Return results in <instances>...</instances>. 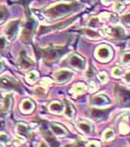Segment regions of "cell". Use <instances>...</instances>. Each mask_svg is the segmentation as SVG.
I'll return each mask as SVG.
<instances>
[{"label":"cell","instance_id":"obj_10","mask_svg":"<svg viewBox=\"0 0 130 147\" xmlns=\"http://www.w3.org/2000/svg\"><path fill=\"white\" fill-rule=\"evenodd\" d=\"M34 61L29 58L25 51H22L20 54V57L18 59V66L23 70H27L28 68H31L34 66Z\"/></svg>","mask_w":130,"mask_h":147},{"label":"cell","instance_id":"obj_16","mask_svg":"<svg viewBox=\"0 0 130 147\" xmlns=\"http://www.w3.org/2000/svg\"><path fill=\"white\" fill-rule=\"evenodd\" d=\"M12 104H13V97H12V94L10 93L6 94L5 97H4L3 105H2V109H1L2 115H6V114L9 113V111H10L12 108Z\"/></svg>","mask_w":130,"mask_h":147},{"label":"cell","instance_id":"obj_30","mask_svg":"<svg viewBox=\"0 0 130 147\" xmlns=\"http://www.w3.org/2000/svg\"><path fill=\"white\" fill-rule=\"evenodd\" d=\"M98 24H99V19L98 18H91L90 19V21L88 22V27H90V28H96L97 26H98Z\"/></svg>","mask_w":130,"mask_h":147},{"label":"cell","instance_id":"obj_12","mask_svg":"<svg viewBox=\"0 0 130 147\" xmlns=\"http://www.w3.org/2000/svg\"><path fill=\"white\" fill-rule=\"evenodd\" d=\"M16 131L19 137H22L23 140H25L30 136V129L25 123H18L16 125Z\"/></svg>","mask_w":130,"mask_h":147},{"label":"cell","instance_id":"obj_11","mask_svg":"<svg viewBox=\"0 0 130 147\" xmlns=\"http://www.w3.org/2000/svg\"><path fill=\"white\" fill-rule=\"evenodd\" d=\"M90 104L93 106H97V107H102V106L110 104V99L105 94H97L90 99Z\"/></svg>","mask_w":130,"mask_h":147},{"label":"cell","instance_id":"obj_4","mask_svg":"<svg viewBox=\"0 0 130 147\" xmlns=\"http://www.w3.org/2000/svg\"><path fill=\"white\" fill-rule=\"evenodd\" d=\"M95 56L101 62H108L111 60L113 56V51L110 46L102 44V45L98 46L95 51Z\"/></svg>","mask_w":130,"mask_h":147},{"label":"cell","instance_id":"obj_37","mask_svg":"<svg viewBox=\"0 0 130 147\" xmlns=\"http://www.w3.org/2000/svg\"><path fill=\"white\" fill-rule=\"evenodd\" d=\"M124 80L127 82V84H130V71H128L126 74L124 75Z\"/></svg>","mask_w":130,"mask_h":147},{"label":"cell","instance_id":"obj_2","mask_svg":"<svg viewBox=\"0 0 130 147\" xmlns=\"http://www.w3.org/2000/svg\"><path fill=\"white\" fill-rule=\"evenodd\" d=\"M115 96H117V102L122 106L129 107L130 106V89H127L126 87L117 85L115 88Z\"/></svg>","mask_w":130,"mask_h":147},{"label":"cell","instance_id":"obj_22","mask_svg":"<svg viewBox=\"0 0 130 147\" xmlns=\"http://www.w3.org/2000/svg\"><path fill=\"white\" fill-rule=\"evenodd\" d=\"M38 79V73L36 71H31V72H28L25 76V80L28 82V84H34L35 82Z\"/></svg>","mask_w":130,"mask_h":147},{"label":"cell","instance_id":"obj_31","mask_svg":"<svg viewBox=\"0 0 130 147\" xmlns=\"http://www.w3.org/2000/svg\"><path fill=\"white\" fill-rule=\"evenodd\" d=\"M121 22L125 26H130V13H127L121 18Z\"/></svg>","mask_w":130,"mask_h":147},{"label":"cell","instance_id":"obj_9","mask_svg":"<svg viewBox=\"0 0 130 147\" xmlns=\"http://www.w3.org/2000/svg\"><path fill=\"white\" fill-rule=\"evenodd\" d=\"M65 49L64 48H46L43 50V56L45 57L47 60L49 61H54L57 60L62 54L65 53Z\"/></svg>","mask_w":130,"mask_h":147},{"label":"cell","instance_id":"obj_34","mask_svg":"<svg viewBox=\"0 0 130 147\" xmlns=\"http://www.w3.org/2000/svg\"><path fill=\"white\" fill-rule=\"evenodd\" d=\"M6 9L5 8H0V23H2L4 21V19L6 17Z\"/></svg>","mask_w":130,"mask_h":147},{"label":"cell","instance_id":"obj_26","mask_svg":"<svg viewBox=\"0 0 130 147\" xmlns=\"http://www.w3.org/2000/svg\"><path fill=\"white\" fill-rule=\"evenodd\" d=\"M119 131L121 134H127L130 131L129 125L126 124L125 122H122L119 124Z\"/></svg>","mask_w":130,"mask_h":147},{"label":"cell","instance_id":"obj_33","mask_svg":"<svg viewBox=\"0 0 130 147\" xmlns=\"http://www.w3.org/2000/svg\"><path fill=\"white\" fill-rule=\"evenodd\" d=\"M98 79L101 80L102 82H108V76L106 73H100L98 75Z\"/></svg>","mask_w":130,"mask_h":147},{"label":"cell","instance_id":"obj_38","mask_svg":"<svg viewBox=\"0 0 130 147\" xmlns=\"http://www.w3.org/2000/svg\"><path fill=\"white\" fill-rule=\"evenodd\" d=\"M86 146H100V143L97 141H91V142H89Z\"/></svg>","mask_w":130,"mask_h":147},{"label":"cell","instance_id":"obj_32","mask_svg":"<svg viewBox=\"0 0 130 147\" xmlns=\"http://www.w3.org/2000/svg\"><path fill=\"white\" fill-rule=\"evenodd\" d=\"M113 9H115V11H117V12L122 11L124 9V5L122 4V2H115V6H113Z\"/></svg>","mask_w":130,"mask_h":147},{"label":"cell","instance_id":"obj_6","mask_svg":"<svg viewBox=\"0 0 130 147\" xmlns=\"http://www.w3.org/2000/svg\"><path fill=\"white\" fill-rule=\"evenodd\" d=\"M68 61V64L72 68H74L75 70H78V71H83L85 69V66H86L84 58H82L78 54H72V56H70Z\"/></svg>","mask_w":130,"mask_h":147},{"label":"cell","instance_id":"obj_13","mask_svg":"<svg viewBox=\"0 0 130 147\" xmlns=\"http://www.w3.org/2000/svg\"><path fill=\"white\" fill-rule=\"evenodd\" d=\"M50 129L51 131L53 132V134L55 136H59V137H64L66 136H68V130L66 129V127H64L63 125H60L58 123H51L50 125Z\"/></svg>","mask_w":130,"mask_h":147},{"label":"cell","instance_id":"obj_8","mask_svg":"<svg viewBox=\"0 0 130 147\" xmlns=\"http://www.w3.org/2000/svg\"><path fill=\"white\" fill-rule=\"evenodd\" d=\"M103 32H105L106 35L113 38H121L125 35L124 30L122 27H119V26H115V27H108L104 28Z\"/></svg>","mask_w":130,"mask_h":147},{"label":"cell","instance_id":"obj_19","mask_svg":"<svg viewBox=\"0 0 130 147\" xmlns=\"http://www.w3.org/2000/svg\"><path fill=\"white\" fill-rule=\"evenodd\" d=\"M64 112H65V116L68 119H72L74 117V108L72 107V105L70 104V101L65 100V109H64Z\"/></svg>","mask_w":130,"mask_h":147},{"label":"cell","instance_id":"obj_3","mask_svg":"<svg viewBox=\"0 0 130 147\" xmlns=\"http://www.w3.org/2000/svg\"><path fill=\"white\" fill-rule=\"evenodd\" d=\"M20 26L21 22L19 20L11 21L10 23L7 24V26L4 28V34H5L7 39L12 40L17 36L19 34V30H20Z\"/></svg>","mask_w":130,"mask_h":147},{"label":"cell","instance_id":"obj_25","mask_svg":"<svg viewBox=\"0 0 130 147\" xmlns=\"http://www.w3.org/2000/svg\"><path fill=\"white\" fill-rule=\"evenodd\" d=\"M113 137H115V131H113V129H107L105 132L103 134V139L105 141H110L113 139Z\"/></svg>","mask_w":130,"mask_h":147},{"label":"cell","instance_id":"obj_29","mask_svg":"<svg viewBox=\"0 0 130 147\" xmlns=\"http://www.w3.org/2000/svg\"><path fill=\"white\" fill-rule=\"evenodd\" d=\"M0 142L4 144H8L10 142V137L6 134H0Z\"/></svg>","mask_w":130,"mask_h":147},{"label":"cell","instance_id":"obj_23","mask_svg":"<svg viewBox=\"0 0 130 147\" xmlns=\"http://www.w3.org/2000/svg\"><path fill=\"white\" fill-rule=\"evenodd\" d=\"M83 32L87 37H89V38H91V39H99L100 38V34H99L98 32L92 30L91 28H84Z\"/></svg>","mask_w":130,"mask_h":147},{"label":"cell","instance_id":"obj_41","mask_svg":"<svg viewBox=\"0 0 130 147\" xmlns=\"http://www.w3.org/2000/svg\"><path fill=\"white\" fill-rule=\"evenodd\" d=\"M4 69V66H3V63L1 62V61H0V72H1L2 70H3Z\"/></svg>","mask_w":130,"mask_h":147},{"label":"cell","instance_id":"obj_18","mask_svg":"<svg viewBox=\"0 0 130 147\" xmlns=\"http://www.w3.org/2000/svg\"><path fill=\"white\" fill-rule=\"evenodd\" d=\"M49 111L51 113H54V114H61L62 112H64V109H65V106L64 104H62V102L60 101H53L49 104Z\"/></svg>","mask_w":130,"mask_h":147},{"label":"cell","instance_id":"obj_36","mask_svg":"<svg viewBox=\"0 0 130 147\" xmlns=\"http://www.w3.org/2000/svg\"><path fill=\"white\" fill-rule=\"evenodd\" d=\"M50 84H51V80L48 79V78H45V79L41 80V85H44V86H47V85H49Z\"/></svg>","mask_w":130,"mask_h":147},{"label":"cell","instance_id":"obj_20","mask_svg":"<svg viewBox=\"0 0 130 147\" xmlns=\"http://www.w3.org/2000/svg\"><path fill=\"white\" fill-rule=\"evenodd\" d=\"M32 30H34V24H29V25H27V27L23 28V32H22V38H23V40L25 42H27L28 40L30 39Z\"/></svg>","mask_w":130,"mask_h":147},{"label":"cell","instance_id":"obj_42","mask_svg":"<svg viewBox=\"0 0 130 147\" xmlns=\"http://www.w3.org/2000/svg\"><path fill=\"white\" fill-rule=\"evenodd\" d=\"M122 1H124L125 3H130V0H122Z\"/></svg>","mask_w":130,"mask_h":147},{"label":"cell","instance_id":"obj_24","mask_svg":"<svg viewBox=\"0 0 130 147\" xmlns=\"http://www.w3.org/2000/svg\"><path fill=\"white\" fill-rule=\"evenodd\" d=\"M115 18H117L115 16H113V14L110 13H103L100 16V20L102 22H113V21L117 20Z\"/></svg>","mask_w":130,"mask_h":147},{"label":"cell","instance_id":"obj_27","mask_svg":"<svg viewBox=\"0 0 130 147\" xmlns=\"http://www.w3.org/2000/svg\"><path fill=\"white\" fill-rule=\"evenodd\" d=\"M121 63L124 66L130 65V52H125L121 57Z\"/></svg>","mask_w":130,"mask_h":147},{"label":"cell","instance_id":"obj_7","mask_svg":"<svg viewBox=\"0 0 130 147\" xmlns=\"http://www.w3.org/2000/svg\"><path fill=\"white\" fill-rule=\"evenodd\" d=\"M74 77V73L67 69L58 71L55 75H54V80H56L58 84H64V82H70L72 78Z\"/></svg>","mask_w":130,"mask_h":147},{"label":"cell","instance_id":"obj_1","mask_svg":"<svg viewBox=\"0 0 130 147\" xmlns=\"http://www.w3.org/2000/svg\"><path fill=\"white\" fill-rule=\"evenodd\" d=\"M80 8H81V5L76 2H61V3L54 4L48 9H46L45 15L51 20H56V19L70 15Z\"/></svg>","mask_w":130,"mask_h":147},{"label":"cell","instance_id":"obj_21","mask_svg":"<svg viewBox=\"0 0 130 147\" xmlns=\"http://www.w3.org/2000/svg\"><path fill=\"white\" fill-rule=\"evenodd\" d=\"M86 85L82 82H79V84H76L72 86V93H74V95H78V94H81L86 90Z\"/></svg>","mask_w":130,"mask_h":147},{"label":"cell","instance_id":"obj_35","mask_svg":"<svg viewBox=\"0 0 130 147\" xmlns=\"http://www.w3.org/2000/svg\"><path fill=\"white\" fill-rule=\"evenodd\" d=\"M113 76L115 78H119L121 76V70L119 68H115L113 69Z\"/></svg>","mask_w":130,"mask_h":147},{"label":"cell","instance_id":"obj_14","mask_svg":"<svg viewBox=\"0 0 130 147\" xmlns=\"http://www.w3.org/2000/svg\"><path fill=\"white\" fill-rule=\"evenodd\" d=\"M77 127L85 136H91L93 134V125H92V124L89 121H79L77 123Z\"/></svg>","mask_w":130,"mask_h":147},{"label":"cell","instance_id":"obj_5","mask_svg":"<svg viewBox=\"0 0 130 147\" xmlns=\"http://www.w3.org/2000/svg\"><path fill=\"white\" fill-rule=\"evenodd\" d=\"M20 84L15 79L8 76L0 77V89H19Z\"/></svg>","mask_w":130,"mask_h":147},{"label":"cell","instance_id":"obj_15","mask_svg":"<svg viewBox=\"0 0 130 147\" xmlns=\"http://www.w3.org/2000/svg\"><path fill=\"white\" fill-rule=\"evenodd\" d=\"M109 110H99V109H93L90 111L89 116L95 121H104L108 118Z\"/></svg>","mask_w":130,"mask_h":147},{"label":"cell","instance_id":"obj_40","mask_svg":"<svg viewBox=\"0 0 130 147\" xmlns=\"http://www.w3.org/2000/svg\"><path fill=\"white\" fill-rule=\"evenodd\" d=\"M42 88V87H37V88H36V91L37 92H41V93H45V89H41Z\"/></svg>","mask_w":130,"mask_h":147},{"label":"cell","instance_id":"obj_28","mask_svg":"<svg viewBox=\"0 0 130 147\" xmlns=\"http://www.w3.org/2000/svg\"><path fill=\"white\" fill-rule=\"evenodd\" d=\"M7 44H8V40H7V37H5L4 35L0 34V51L4 50L6 48Z\"/></svg>","mask_w":130,"mask_h":147},{"label":"cell","instance_id":"obj_17","mask_svg":"<svg viewBox=\"0 0 130 147\" xmlns=\"http://www.w3.org/2000/svg\"><path fill=\"white\" fill-rule=\"evenodd\" d=\"M20 109L23 114L31 113L34 109V104L30 99H23L20 105Z\"/></svg>","mask_w":130,"mask_h":147},{"label":"cell","instance_id":"obj_39","mask_svg":"<svg viewBox=\"0 0 130 147\" xmlns=\"http://www.w3.org/2000/svg\"><path fill=\"white\" fill-rule=\"evenodd\" d=\"M113 1V0H102V2L105 4V5H109V4H111Z\"/></svg>","mask_w":130,"mask_h":147}]
</instances>
